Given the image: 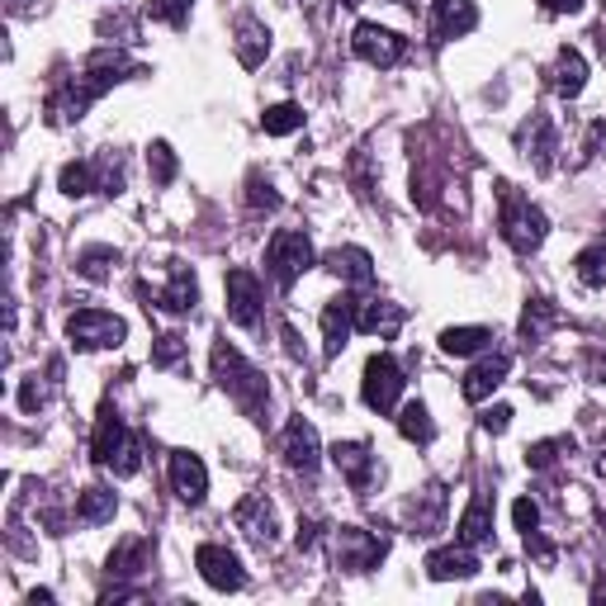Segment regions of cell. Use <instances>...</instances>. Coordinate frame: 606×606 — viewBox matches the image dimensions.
I'll return each mask as SVG.
<instances>
[{
    "instance_id": "836d02e7",
    "label": "cell",
    "mask_w": 606,
    "mask_h": 606,
    "mask_svg": "<svg viewBox=\"0 0 606 606\" xmlns=\"http://www.w3.org/2000/svg\"><path fill=\"white\" fill-rule=\"evenodd\" d=\"M573 270H578V280H583V285L602 289V285H606V237H602V242H592V247H583V252H578Z\"/></svg>"
},
{
    "instance_id": "83f0119b",
    "label": "cell",
    "mask_w": 606,
    "mask_h": 606,
    "mask_svg": "<svg viewBox=\"0 0 606 606\" xmlns=\"http://www.w3.org/2000/svg\"><path fill=\"white\" fill-rule=\"evenodd\" d=\"M143 569H152V545L147 540H124V545L109 554V573L114 578H138Z\"/></svg>"
},
{
    "instance_id": "c3c4849f",
    "label": "cell",
    "mask_w": 606,
    "mask_h": 606,
    "mask_svg": "<svg viewBox=\"0 0 606 606\" xmlns=\"http://www.w3.org/2000/svg\"><path fill=\"white\" fill-rule=\"evenodd\" d=\"M588 138H592V147H597L602 157H606V119H597V124H592V133H588Z\"/></svg>"
},
{
    "instance_id": "d6986e66",
    "label": "cell",
    "mask_w": 606,
    "mask_h": 606,
    "mask_svg": "<svg viewBox=\"0 0 606 606\" xmlns=\"http://www.w3.org/2000/svg\"><path fill=\"white\" fill-rule=\"evenodd\" d=\"M124 441H128V427H124L119 408H100V417H95V436H90V455H95L100 464H109V460L124 450Z\"/></svg>"
},
{
    "instance_id": "f546056e",
    "label": "cell",
    "mask_w": 606,
    "mask_h": 606,
    "mask_svg": "<svg viewBox=\"0 0 606 606\" xmlns=\"http://www.w3.org/2000/svg\"><path fill=\"white\" fill-rule=\"evenodd\" d=\"M488 341H493V332L488 327H446L441 332V351L446 356H474V351H483Z\"/></svg>"
},
{
    "instance_id": "bcb514c9",
    "label": "cell",
    "mask_w": 606,
    "mask_h": 606,
    "mask_svg": "<svg viewBox=\"0 0 606 606\" xmlns=\"http://www.w3.org/2000/svg\"><path fill=\"white\" fill-rule=\"evenodd\" d=\"M540 5H545L550 15H578V10H583V0H540Z\"/></svg>"
},
{
    "instance_id": "d4e9b609",
    "label": "cell",
    "mask_w": 606,
    "mask_h": 606,
    "mask_svg": "<svg viewBox=\"0 0 606 606\" xmlns=\"http://www.w3.org/2000/svg\"><path fill=\"white\" fill-rule=\"evenodd\" d=\"M327 270H332V275H341L346 285H375V266H370V256L360 247L327 252Z\"/></svg>"
},
{
    "instance_id": "ba28073f",
    "label": "cell",
    "mask_w": 606,
    "mask_h": 606,
    "mask_svg": "<svg viewBox=\"0 0 606 606\" xmlns=\"http://www.w3.org/2000/svg\"><path fill=\"white\" fill-rule=\"evenodd\" d=\"M195 569L199 578L209 583L214 592H237V588H247V573H242V559L232 550L223 545H199L195 550Z\"/></svg>"
},
{
    "instance_id": "d590c367",
    "label": "cell",
    "mask_w": 606,
    "mask_h": 606,
    "mask_svg": "<svg viewBox=\"0 0 606 606\" xmlns=\"http://www.w3.org/2000/svg\"><path fill=\"white\" fill-rule=\"evenodd\" d=\"M261 128L275 133V138H285V133H294V128H304V109L299 105H270L261 114Z\"/></svg>"
},
{
    "instance_id": "4dcf8cb0",
    "label": "cell",
    "mask_w": 606,
    "mask_h": 606,
    "mask_svg": "<svg viewBox=\"0 0 606 606\" xmlns=\"http://www.w3.org/2000/svg\"><path fill=\"white\" fill-rule=\"evenodd\" d=\"M57 185H62V195H72V199H81V195H90V190H100L95 162H72V166H62Z\"/></svg>"
},
{
    "instance_id": "3957f363",
    "label": "cell",
    "mask_w": 606,
    "mask_h": 606,
    "mask_svg": "<svg viewBox=\"0 0 606 606\" xmlns=\"http://www.w3.org/2000/svg\"><path fill=\"white\" fill-rule=\"evenodd\" d=\"M498 199H502V237H507V247L521 252V256H531L540 242H545L550 218L540 214L526 195H517V185H507V180L498 185Z\"/></svg>"
},
{
    "instance_id": "ab89813d",
    "label": "cell",
    "mask_w": 606,
    "mask_h": 606,
    "mask_svg": "<svg viewBox=\"0 0 606 606\" xmlns=\"http://www.w3.org/2000/svg\"><path fill=\"white\" fill-rule=\"evenodd\" d=\"M109 469L119 474V479H133V474L143 469V441H138V436H128V441H124V450L109 460Z\"/></svg>"
},
{
    "instance_id": "f1b7e54d",
    "label": "cell",
    "mask_w": 606,
    "mask_h": 606,
    "mask_svg": "<svg viewBox=\"0 0 606 606\" xmlns=\"http://www.w3.org/2000/svg\"><path fill=\"white\" fill-rule=\"evenodd\" d=\"M114 507H119V498L109 493V488H86L81 498H76V517H81L86 526H100L114 517Z\"/></svg>"
},
{
    "instance_id": "8d00e7d4",
    "label": "cell",
    "mask_w": 606,
    "mask_h": 606,
    "mask_svg": "<svg viewBox=\"0 0 606 606\" xmlns=\"http://www.w3.org/2000/svg\"><path fill=\"white\" fill-rule=\"evenodd\" d=\"M190 5H195V0H147V15L162 20V24H171V29H185V24H190Z\"/></svg>"
},
{
    "instance_id": "277c9868",
    "label": "cell",
    "mask_w": 606,
    "mask_h": 606,
    "mask_svg": "<svg viewBox=\"0 0 606 606\" xmlns=\"http://www.w3.org/2000/svg\"><path fill=\"white\" fill-rule=\"evenodd\" d=\"M308 266H313V242H308V232L280 228L275 237H270V247H266V275L275 280L280 289H294Z\"/></svg>"
},
{
    "instance_id": "7402d4cb",
    "label": "cell",
    "mask_w": 606,
    "mask_h": 606,
    "mask_svg": "<svg viewBox=\"0 0 606 606\" xmlns=\"http://www.w3.org/2000/svg\"><path fill=\"white\" fill-rule=\"evenodd\" d=\"M398 327H403V308H398V304H384V299L356 304V332H370V337H394Z\"/></svg>"
},
{
    "instance_id": "ffe728a7",
    "label": "cell",
    "mask_w": 606,
    "mask_h": 606,
    "mask_svg": "<svg viewBox=\"0 0 606 606\" xmlns=\"http://www.w3.org/2000/svg\"><path fill=\"white\" fill-rule=\"evenodd\" d=\"M427 573L436 578V583H450V578H474V573H479V559H474L469 545L431 550V554H427Z\"/></svg>"
},
{
    "instance_id": "9c48e42d",
    "label": "cell",
    "mask_w": 606,
    "mask_h": 606,
    "mask_svg": "<svg viewBox=\"0 0 606 606\" xmlns=\"http://www.w3.org/2000/svg\"><path fill=\"white\" fill-rule=\"evenodd\" d=\"M351 43H356V57L370 62V67H398L403 53H408L403 38H398L394 29H384V24H360Z\"/></svg>"
},
{
    "instance_id": "ac0fdd59",
    "label": "cell",
    "mask_w": 606,
    "mask_h": 606,
    "mask_svg": "<svg viewBox=\"0 0 606 606\" xmlns=\"http://www.w3.org/2000/svg\"><path fill=\"white\" fill-rule=\"evenodd\" d=\"M517 147L536 162V171H550V152H554V124L545 114H531L521 128H517Z\"/></svg>"
},
{
    "instance_id": "f6af8a7d",
    "label": "cell",
    "mask_w": 606,
    "mask_h": 606,
    "mask_svg": "<svg viewBox=\"0 0 606 606\" xmlns=\"http://www.w3.org/2000/svg\"><path fill=\"white\" fill-rule=\"evenodd\" d=\"M479 422H483V431H493V436H502V431L512 427V408H502V403H498V408H488V412H483Z\"/></svg>"
},
{
    "instance_id": "e0dca14e",
    "label": "cell",
    "mask_w": 606,
    "mask_h": 606,
    "mask_svg": "<svg viewBox=\"0 0 606 606\" xmlns=\"http://www.w3.org/2000/svg\"><path fill=\"white\" fill-rule=\"evenodd\" d=\"M171 483H176V493L185 502H204V493H209V469H204L199 455L176 450L171 455Z\"/></svg>"
},
{
    "instance_id": "1f68e13d",
    "label": "cell",
    "mask_w": 606,
    "mask_h": 606,
    "mask_svg": "<svg viewBox=\"0 0 606 606\" xmlns=\"http://www.w3.org/2000/svg\"><path fill=\"white\" fill-rule=\"evenodd\" d=\"M398 431L408 436L412 446H431L436 441V427H431V412L422 403H408L403 412H398Z\"/></svg>"
},
{
    "instance_id": "681fc988",
    "label": "cell",
    "mask_w": 606,
    "mask_h": 606,
    "mask_svg": "<svg viewBox=\"0 0 606 606\" xmlns=\"http://www.w3.org/2000/svg\"><path fill=\"white\" fill-rule=\"evenodd\" d=\"M597 469L606 474V446H602V455H597Z\"/></svg>"
},
{
    "instance_id": "484cf974",
    "label": "cell",
    "mask_w": 606,
    "mask_h": 606,
    "mask_svg": "<svg viewBox=\"0 0 606 606\" xmlns=\"http://www.w3.org/2000/svg\"><path fill=\"white\" fill-rule=\"evenodd\" d=\"M195 299H199L195 275H190L185 266H176L171 270V285L157 294V308H162V313H190V308H195Z\"/></svg>"
},
{
    "instance_id": "9a60e30c",
    "label": "cell",
    "mask_w": 606,
    "mask_h": 606,
    "mask_svg": "<svg viewBox=\"0 0 606 606\" xmlns=\"http://www.w3.org/2000/svg\"><path fill=\"white\" fill-rule=\"evenodd\" d=\"M474 24H479L474 0H436V5H431V38H436V43H450V38L469 34Z\"/></svg>"
},
{
    "instance_id": "5bb4252c",
    "label": "cell",
    "mask_w": 606,
    "mask_h": 606,
    "mask_svg": "<svg viewBox=\"0 0 606 606\" xmlns=\"http://www.w3.org/2000/svg\"><path fill=\"white\" fill-rule=\"evenodd\" d=\"M232 521H237V531L252 540V545H275V512H270V502L261 493H252V498H242L237 502V512H232Z\"/></svg>"
},
{
    "instance_id": "52a82bcc",
    "label": "cell",
    "mask_w": 606,
    "mask_h": 606,
    "mask_svg": "<svg viewBox=\"0 0 606 606\" xmlns=\"http://www.w3.org/2000/svg\"><path fill=\"white\" fill-rule=\"evenodd\" d=\"M403 365H398L394 356H370L365 360V384H360V394H365V403L379 412H394L398 398H403Z\"/></svg>"
},
{
    "instance_id": "8992f818",
    "label": "cell",
    "mask_w": 606,
    "mask_h": 606,
    "mask_svg": "<svg viewBox=\"0 0 606 606\" xmlns=\"http://www.w3.org/2000/svg\"><path fill=\"white\" fill-rule=\"evenodd\" d=\"M384 550H389V545H384L379 536L360 531V526H341V531H332V559H337V569H346V573L379 569Z\"/></svg>"
},
{
    "instance_id": "4316f807",
    "label": "cell",
    "mask_w": 606,
    "mask_h": 606,
    "mask_svg": "<svg viewBox=\"0 0 606 606\" xmlns=\"http://www.w3.org/2000/svg\"><path fill=\"white\" fill-rule=\"evenodd\" d=\"M441 512H446V488L431 483L427 488V507H422V498H412V507H408L412 531H417V536H436V531H441Z\"/></svg>"
},
{
    "instance_id": "44dd1931",
    "label": "cell",
    "mask_w": 606,
    "mask_h": 606,
    "mask_svg": "<svg viewBox=\"0 0 606 606\" xmlns=\"http://www.w3.org/2000/svg\"><path fill=\"white\" fill-rule=\"evenodd\" d=\"M583 86H588V62H583V53L564 48V53L554 57V67H550V90H554V95H564V100H573V95H583Z\"/></svg>"
},
{
    "instance_id": "60d3db41",
    "label": "cell",
    "mask_w": 606,
    "mask_h": 606,
    "mask_svg": "<svg viewBox=\"0 0 606 606\" xmlns=\"http://www.w3.org/2000/svg\"><path fill=\"white\" fill-rule=\"evenodd\" d=\"M247 204H252V209H280L275 185H270V180H261V176H252L247 180Z\"/></svg>"
},
{
    "instance_id": "4fadbf2b",
    "label": "cell",
    "mask_w": 606,
    "mask_h": 606,
    "mask_svg": "<svg viewBox=\"0 0 606 606\" xmlns=\"http://www.w3.org/2000/svg\"><path fill=\"white\" fill-rule=\"evenodd\" d=\"M280 455H285L289 469H304V474H313L318 469V460H322V446H318V431H313V422H304V417H289V427H285V441H280Z\"/></svg>"
},
{
    "instance_id": "7bdbcfd3",
    "label": "cell",
    "mask_w": 606,
    "mask_h": 606,
    "mask_svg": "<svg viewBox=\"0 0 606 606\" xmlns=\"http://www.w3.org/2000/svg\"><path fill=\"white\" fill-rule=\"evenodd\" d=\"M512 521H517V531L521 536H531L536 531V521H540V507L531 498H517V507H512Z\"/></svg>"
},
{
    "instance_id": "5b68a950",
    "label": "cell",
    "mask_w": 606,
    "mask_h": 606,
    "mask_svg": "<svg viewBox=\"0 0 606 606\" xmlns=\"http://www.w3.org/2000/svg\"><path fill=\"white\" fill-rule=\"evenodd\" d=\"M67 337L76 351H105V346H119L128 337L124 318L105 313V308H81V313L67 318Z\"/></svg>"
},
{
    "instance_id": "e575fe53",
    "label": "cell",
    "mask_w": 606,
    "mask_h": 606,
    "mask_svg": "<svg viewBox=\"0 0 606 606\" xmlns=\"http://www.w3.org/2000/svg\"><path fill=\"white\" fill-rule=\"evenodd\" d=\"M109 266H119V252L114 247H86L81 256H76V270H81L86 280H105Z\"/></svg>"
},
{
    "instance_id": "6da1fadb",
    "label": "cell",
    "mask_w": 606,
    "mask_h": 606,
    "mask_svg": "<svg viewBox=\"0 0 606 606\" xmlns=\"http://www.w3.org/2000/svg\"><path fill=\"white\" fill-rule=\"evenodd\" d=\"M133 72H138V62H128L124 53H114V48H100V53L86 62V72L76 76V81L57 86L53 95H48V124H57V128H62V124L81 119L90 100H95V95H105L109 86L128 81Z\"/></svg>"
},
{
    "instance_id": "7c38bea8",
    "label": "cell",
    "mask_w": 606,
    "mask_h": 606,
    "mask_svg": "<svg viewBox=\"0 0 606 606\" xmlns=\"http://www.w3.org/2000/svg\"><path fill=\"white\" fill-rule=\"evenodd\" d=\"M356 294H337V299H327V308H322V351L327 356H341L346 341H351L356 332Z\"/></svg>"
},
{
    "instance_id": "7a4b0ae2",
    "label": "cell",
    "mask_w": 606,
    "mask_h": 606,
    "mask_svg": "<svg viewBox=\"0 0 606 606\" xmlns=\"http://www.w3.org/2000/svg\"><path fill=\"white\" fill-rule=\"evenodd\" d=\"M214 379L223 384L228 398L247 412V417H261L266 412V379H261V370H252L247 360H242L237 346H228V341L214 346Z\"/></svg>"
},
{
    "instance_id": "b9f144b4",
    "label": "cell",
    "mask_w": 606,
    "mask_h": 606,
    "mask_svg": "<svg viewBox=\"0 0 606 606\" xmlns=\"http://www.w3.org/2000/svg\"><path fill=\"white\" fill-rule=\"evenodd\" d=\"M180 356H185V341H180V337H157V346H152V365H176V360Z\"/></svg>"
},
{
    "instance_id": "8fae6325",
    "label": "cell",
    "mask_w": 606,
    "mask_h": 606,
    "mask_svg": "<svg viewBox=\"0 0 606 606\" xmlns=\"http://www.w3.org/2000/svg\"><path fill=\"white\" fill-rule=\"evenodd\" d=\"M332 464L346 474V483H351L356 493L375 488V479H379V460L370 455L365 441H337V446H332Z\"/></svg>"
},
{
    "instance_id": "30bf717a",
    "label": "cell",
    "mask_w": 606,
    "mask_h": 606,
    "mask_svg": "<svg viewBox=\"0 0 606 606\" xmlns=\"http://www.w3.org/2000/svg\"><path fill=\"white\" fill-rule=\"evenodd\" d=\"M261 299H266V289L252 270H242V266L228 270V318L237 327H256L261 322Z\"/></svg>"
},
{
    "instance_id": "ee69618b",
    "label": "cell",
    "mask_w": 606,
    "mask_h": 606,
    "mask_svg": "<svg viewBox=\"0 0 606 606\" xmlns=\"http://www.w3.org/2000/svg\"><path fill=\"white\" fill-rule=\"evenodd\" d=\"M43 403H48V389L38 384V375H34V379H24V389H20V408H24V412H38Z\"/></svg>"
},
{
    "instance_id": "d6a6232c",
    "label": "cell",
    "mask_w": 606,
    "mask_h": 606,
    "mask_svg": "<svg viewBox=\"0 0 606 606\" xmlns=\"http://www.w3.org/2000/svg\"><path fill=\"white\" fill-rule=\"evenodd\" d=\"M554 322H559V308H554L550 299H531V304H526V313H521V337L526 341H540L554 327Z\"/></svg>"
},
{
    "instance_id": "2e32d148",
    "label": "cell",
    "mask_w": 606,
    "mask_h": 606,
    "mask_svg": "<svg viewBox=\"0 0 606 606\" xmlns=\"http://www.w3.org/2000/svg\"><path fill=\"white\" fill-rule=\"evenodd\" d=\"M507 370H512V356H507V351H498V356H483L479 365H474L469 375H464V384H460V389H464V398H469V403H483V398L493 394L502 379H507Z\"/></svg>"
},
{
    "instance_id": "cb8c5ba5",
    "label": "cell",
    "mask_w": 606,
    "mask_h": 606,
    "mask_svg": "<svg viewBox=\"0 0 606 606\" xmlns=\"http://www.w3.org/2000/svg\"><path fill=\"white\" fill-rule=\"evenodd\" d=\"M483 540H493V502H488V493H474V502L464 507L460 517V545H483Z\"/></svg>"
},
{
    "instance_id": "74e56055",
    "label": "cell",
    "mask_w": 606,
    "mask_h": 606,
    "mask_svg": "<svg viewBox=\"0 0 606 606\" xmlns=\"http://www.w3.org/2000/svg\"><path fill=\"white\" fill-rule=\"evenodd\" d=\"M559 450H573V436H554V441H536L531 450H526V464H531V469H550V464L559 460Z\"/></svg>"
},
{
    "instance_id": "603a6c76",
    "label": "cell",
    "mask_w": 606,
    "mask_h": 606,
    "mask_svg": "<svg viewBox=\"0 0 606 606\" xmlns=\"http://www.w3.org/2000/svg\"><path fill=\"white\" fill-rule=\"evenodd\" d=\"M232 48H237V62H242V67H261L266 53H270V34H266V24L256 20V15H242V20H237V38H232Z\"/></svg>"
},
{
    "instance_id": "f35d334b",
    "label": "cell",
    "mask_w": 606,
    "mask_h": 606,
    "mask_svg": "<svg viewBox=\"0 0 606 606\" xmlns=\"http://www.w3.org/2000/svg\"><path fill=\"white\" fill-rule=\"evenodd\" d=\"M147 171H152L157 185H171V180H176V152L166 143H152L147 147Z\"/></svg>"
},
{
    "instance_id": "7dc6e473",
    "label": "cell",
    "mask_w": 606,
    "mask_h": 606,
    "mask_svg": "<svg viewBox=\"0 0 606 606\" xmlns=\"http://www.w3.org/2000/svg\"><path fill=\"white\" fill-rule=\"evenodd\" d=\"M318 545V521H308V526H299V550H313Z\"/></svg>"
}]
</instances>
